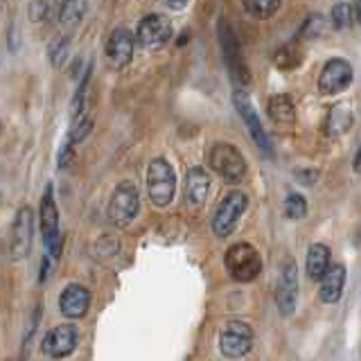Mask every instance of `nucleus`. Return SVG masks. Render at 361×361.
Masks as SVG:
<instances>
[{"instance_id": "nucleus-1", "label": "nucleus", "mask_w": 361, "mask_h": 361, "mask_svg": "<svg viewBox=\"0 0 361 361\" xmlns=\"http://www.w3.org/2000/svg\"><path fill=\"white\" fill-rule=\"evenodd\" d=\"M224 264L233 280L253 282L259 276V271H262V257H259L255 246L240 242V244H233L228 251H226Z\"/></svg>"}, {"instance_id": "nucleus-2", "label": "nucleus", "mask_w": 361, "mask_h": 361, "mask_svg": "<svg viewBox=\"0 0 361 361\" xmlns=\"http://www.w3.org/2000/svg\"><path fill=\"white\" fill-rule=\"evenodd\" d=\"M147 192H149L152 203L158 208H165L172 203L176 192V174L165 158H154L147 167Z\"/></svg>"}, {"instance_id": "nucleus-3", "label": "nucleus", "mask_w": 361, "mask_h": 361, "mask_svg": "<svg viewBox=\"0 0 361 361\" xmlns=\"http://www.w3.org/2000/svg\"><path fill=\"white\" fill-rule=\"evenodd\" d=\"M39 226H41V237L43 244L48 248V255L59 257L61 251V233H59V208H56L52 185L45 188L39 206Z\"/></svg>"}, {"instance_id": "nucleus-4", "label": "nucleus", "mask_w": 361, "mask_h": 361, "mask_svg": "<svg viewBox=\"0 0 361 361\" xmlns=\"http://www.w3.org/2000/svg\"><path fill=\"white\" fill-rule=\"evenodd\" d=\"M138 210H140L138 190H135L131 180H122V183H118V188L113 190V197L109 203L111 224L118 226V228H124V226H129L135 219Z\"/></svg>"}, {"instance_id": "nucleus-5", "label": "nucleus", "mask_w": 361, "mask_h": 361, "mask_svg": "<svg viewBox=\"0 0 361 361\" xmlns=\"http://www.w3.org/2000/svg\"><path fill=\"white\" fill-rule=\"evenodd\" d=\"M210 167L228 183H240L246 174V161L240 149L228 142H217L210 149Z\"/></svg>"}, {"instance_id": "nucleus-6", "label": "nucleus", "mask_w": 361, "mask_h": 361, "mask_svg": "<svg viewBox=\"0 0 361 361\" xmlns=\"http://www.w3.org/2000/svg\"><path fill=\"white\" fill-rule=\"evenodd\" d=\"M246 206H248V199L244 192H240V190L228 192V195L221 199V203L217 206V212H214V217H212V233L221 237V240L233 235L235 226L244 214Z\"/></svg>"}, {"instance_id": "nucleus-7", "label": "nucleus", "mask_w": 361, "mask_h": 361, "mask_svg": "<svg viewBox=\"0 0 361 361\" xmlns=\"http://www.w3.org/2000/svg\"><path fill=\"white\" fill-rule=\"evenodd\" d=\"M253 348V330L244 321H228L219 334V350L226 359H242Z\"/></svg>"}, {"instance_id": "nucleus-8", "label": "nucleus", "mask_w": 361, "mask_h": 361, "mask_svg": "<svg viewBox=\"0 0 361 361\" xmlns=\"http://www.w3.org/2000/svg\"><path fill=\"white\" fill-rule=\"evenodd\" d=\"M32 237H34V212L30 206L20 208L11 224L9 233V259L18 262L25 259L32 251Z\"/></svg>"}, {"instance_id": "nucleus-9", "label": "nucleus", "mask_w": 361, "mask_h": 361, "mask_svg": "<svg viewBox=\"0 0 361 361\" xmlns=\"http://www.w3.org/2000/svg\"><path fill=\"white\" fill-rule=\"evenodd\" d=\"M79 343V330L73 323H61L52 327V330L43 336L41 341V353L50 359H63L75 353Z\"/></svg>"}, {"instance_id": "nucleus-10", "label": "nucleus", "mask_w": 361, "mask_h": 361, "mask_svg": "<svg viewBox=\"0 0 361 361\" xmlns=\"http://www.w3.org/2000/svg\"><path fill=\"white\" fill-rule=\"evenodd\" d=\"M172 39V23L161 14H149L140 20L138 32H135V41L140 43L145 50H158Z\"/></svg>"}, {"instance_id": "nucleus-11", "label": "nucleus", "mask_w": 361, "mask_h": 361, "mask_svg": "<svg viewBox=\"0 0 361 361\" xmlns=\"http://www.w3.org/2000/svg\"><path fill=\"white\" fill-rule=\"evenodd\" d=\"M219 45H221V52H224V59L228 71L233 75L235 82H248V71H246V63L242 59V50H240V41H237L235 32L231 30V25L226 20H219Z\"/></svg>"}, {"instance_id": "nucleus-12", "label": "nucleus", "mask_w": 361, "mask_h": 361, "mask_svg": "<svg viewBox=\"0 0 361 361\" xmlns=\"http://www.w3.org/2000/svg\"><path fill=\"white\" fill-rule=\"evenodd\" d=\"M353 84V66L345 59H330L321 71L319 90L321 95H338Z\"/></svg>"}, {"instance_id": "nucleus-13", "label": "nucleus", "mask_w": 361, "mask_h": 361, "mask_svg": "<svg viewBox=\"0 0 361 361\" xmlns=\"http://www.w3.org/2000/svg\"><path fill=\"white\" fill-rule=\"evenodd\" d=\"M233 102H235V109L237 113L242 116L244 124L248 127V133H251V138L253 142L262 149L264 154H271V140H269V135L262 127V122H259L257 118V113L251 104V99H248V95L244 93V90H235V95H233Z\"/></svg>"}, {"instance_id": "nucleus-14", "label": "nucleus", "mask_w": 361, "mask_h": 361, "mask_svg": "<svg viewBox=\"0 0 361 361\" xmlns=\"http://www.w3.org/2000/svg\"><path fill=\"white\" fill-rule=\"evenodd\" d=\"M296 298H298V269L291 259H287L285 267H282L280 282L276 287L278 312L282 316H291L293 310H296Z\"/></svg>"}, {"instance_id": "nucleus-15", "label": "nucleus", "mask_w": 361, "mask_h": 361, "mask_svg": "<svg viewBox=\"0 0 361 361\" xmlns=\"http://www.w3.org/2000/svg\"><path fill=\"white\" fill-rule=\"evenodd\" d=\"M135 39L127 27H116L106 41V59L113 68H124L133 59Z\"/></svg>"}, {"instance_id": "nucleus-16", "label": "nucleus", "mask_w": 361, "mask_h": 361, "mask_svg": "<svg viewBox=\"0 0 361 361\" xmlns=\"http://www.w3.org/2000/svg\"><path fill=\"white\" fill-rule=\"evenodd\" d=\"M90 307V291L82 285H68L59 296V310L66 319H82Z\"/></svg>"}, {"instance_id": "nucleus-17", "label": "nucleus", "mask_w": 361, "mask_h": 361, "mask_svg": "<svg viewBox=\"0 0 361 361\" xmlns=\"http://www.w3.org/2000/svg\"><path fill=\"white\" fill-rule=\"evenodd\" d=\"M210 190V176L203 167H190V172L185 176V201L190 208L203 206V201L208 197Z\"/></svg>"}, {"instance_id": "nucleus-18", "label": "nucleus", "mask_w": 361, "mask_h": 361, "mask_svg": "<svg viewBox=\"0 0 361 361\" xmlns=\"http://www.w3.org/2000/svg\"><path fill=\"white\" fill-rule=\"evenodd\" d=\"M343 282H345V267L343 264H330V269L325 271V276L321 278V298L323 302H338L343 293Z\"/></svg>"}, {"instance_id": "nucleus-19", "label": "nucleus", "mask_w": 361, "mask_h": 361, "mask_svg": "<svg viewBox=\"0 0 361 361\" xmlns=\"http://www.w3.org/2000/svg\"><path fill=\"white\" fill-rule=\"evenodd\" d=\"M267 111L271 120L278 124H293V120H296V106H293L289 95H274L269 99Z\"/></svg>"}, {"instance_id": "nucleus-20", "label": "nucleus", "mask_w": 361, "mask_h": 361, "mask_svg": "<svg viewBox=\"0 0 361 361\" xmlns=\"http://www.w3.org/2000/svg\"><path fill=\"white\" fill-rule=\"evenodd\" d=\"M330 269V248L325 244H314L307 251V276L312 280H321Z\"/></svg>"}, {"instance_id": "nucleus-21", "label": "nucleus", "mask_w": 361, "mask_h": 361, "mask_svg": "<svg viewBox=\"0 0 361 361\" xmlns=\"http://www.w3.org/2000/svg\"><path fill=\"white\" fill-rule=\"evenodd\" d=\"M88 11V0H66L59 9V23L68 30H75Z\"/></svg>"}, {"instance_id": "nucleus-22", "label": "nucleus", "mask_w": 361, "mask_h": 361, "mask_svg": "<svg viewBox=\"0 0 361 361\" xmlns=\"http://www.w3.org/2000/svg\"><path fill=\"white\" fill-rule=\"evenodd\" d=\"M353 127V111L348 104H336L330 111V118H327V131L332 135H341Z\"/></svg>"}, {"instance_id": "nucleus-23", "label": "nucleus", "mask_w": 361, "mask_h": 361, "mask_svg": "<svg viewBox=\"0 0 361 361\" xmlns=\"http://www.w3.org/2000/svg\"><path fill=\"white\" fill-rule=\"evenodd\" d=\"M242 5L246 9L248 16H253L257 20L271 18L280 7V0H242Z\"/></svg>"}, {"instance_id": "nucleus-24", "label": "nucleus", "mask_w": 361, "mask_h": 361, "mask_svg": "<svg viewBox=\"0 0 361 361\" xmlns=\"http://www.w3.org/2000/svg\"><path fill=\"white\" fill-rule=\"evenodd\" d=\"M300 56H302V52H300L298 45L289 43V45H285V48H280V50L276 52L274 63H276L278 68H282V71H289V68H296V66L300 63Z\"/></svg>"}, {"instance_id": "nucleus-25", "label": "nucleus", "mask_w": 361, "mask_h": 361, "mask_svg": "<svg viewBox=\"0 0 361 361\" xmlns=\"http://www.w3.org/2000/svg\"><path fill=\"white\" fill-rule=\"evenodd\" d=\"M353 20H355V16H353V5H348V3H336V5L332 7V23H334V27H336V30H345Z\"/></svg>"}, {"instance_id": "nucleus-26", "label": "nucleus", "mask_w": 361, "mask_h": 361, "mask_svg": "<svg viewBox=\"0 0 361 361\" xmlns=\"http://www.w3.org/2000/svg\"><path fill=\"white\" fill-rule=\"evenodd\" d=\"M93 131V120L82 116V118H77L75 124H73V129H71V135H68V140H71L73 145L77 142H84L88 138V133Z\"/></svg>"}, {"instance_id": "nucleus-27", "label": "nucleus", "mask_w": 361, "mask_h": 361, "mask_svg": "<svg viewBox=\"0 0 361 361\" xmlns=\"http://www.w3.org/2000/svg\"><path fill=\"white\" fill-rule=\"evenodd\" d=\"M285 212L289 219H302L305 214H307V201H305L300 195H293L291 192L285 201Z\"/></svg>"}, {"instance_id": "nucleus-28", "label": "nucleus", "mask_w": 361, "mask_h": 361, "mask_svg": "<svg viewBox=\"0 0 361 361\" xmlns=\"http://www.w3.org/2000/svg\"><path fill=\"white\" fill-rule=\"evenodd\" d=\"M68 54V39H56L52 45H50V61L52 66H61L63 59Z\"/></svg>"}, {"instance_id": "nucleus-29", "label": "nucleus", "mask_w": 361, "mask_h": 361, "mask_svg": "<svg viewBox=\"0 0 361 361\" xmlns=\"http://www.w3.org/2000/svg\"><path fill=\"white\" fill-rule=\"evenodd\" d=\"M73 158H75V149H73V142L68 140V142L61 145L59 156H56V165H59V169H66L68 165L73 163Z\"/></svg>"}, {"instance_id": "nucleus-30", "label": "nucleus", "mask_w": 361, "mask_h": 361, "mask_svg": "<svg viewBox=\"0 0 361 361\" xmlns=\"http://www.w3.org/2000/svg\"><path fill=\"white\" fill-rule=\"evenodd\" d=\"M323 18L321 16H312L307 23H305V27H302V34H305V37H312L314 39V32L312 30H316V34H319V30L323 27V23H321Z\"/></svg>"}, {"instance_id": "nucleus-31", "label": "nucleus", "mask_w": 361, "mask_h": 361, "mask_svg": "<svg viewBox=\"0 0 361 361\" xmlns=\"http://www.w3.org/2000/svg\"><path fill=\"white\" fill-rule=\"evenodd\" d=\"M45 11H48V5H45L43 0H39V3H32V7H30V18L32 20H43L45 18Z\"/></svg>"}, {"instance_id": "nucleus-32", "label": "nucleus", "mask_w": 361, "mask_h": 361, "mask_svg": "<svg viewBox=\"0 0 361 361\" xmlns=\"http://www.w3.org/2000/svg\"><path fill=\"white\" fill-rule=\"evenodd\" d=\"M296 178H298V180H302L305 185H312L314 180H316V172H298V174H296Z\"/></svg>"}, {"instance_id": "nucleus-33", "label": "nucleus", "mask_w": 361, "mask_h": 361, "mask_svg": "<svg viewBox=\"0 0 361 361\" xmlns=\"http://www.w3.org/2000/svg\"><path fill=\"white\" fill-rule=\"evenodd\" d=\"M163 3L169 7V9H174V11H178V9H183L185 5H188V0H163Z\"/></svg>"}, {"instance_id": "nucleus-34", "label": "nucleus", "mask_w": 361, "mask_h": 361, "mask_svg": "<svg viewBox=\"0 0 361 361\" xmlns=\"http://www.w3.org/2000/svg\"><path fill=\"white\" fill-rule=\"evenodd\" d=\"M353 16L357 25H361V0H353Z\"/></svg>"}, {"instance_id": "nucleus-35", "label": "nucleus", "mask_w": 361, "mask_h": 361, "mask_svg": "<svg viewBox=\"0 0 361 361\" xmlns=\"http://www.w3.org/2000/svg\"><path fill=\"white\" fill-rule=\"evenodd\" d=\"M355 169H357V172H361V147H359L357 158H355Z\"/></svg>"}, {"instance_id": "nucleus-36", "label": "nucleus", "mask_w": 361, "mask_h": 361, "mask_svg": "<svg viewBox=\"0 0 361 361\" xmlns=\"http://www.w3.org/2000/svg\"><path fill=\"white\" fill-rule=\"evenodd\" d=\"M0 131H3V124H0Z\"/></svg>"}]
</instances>
